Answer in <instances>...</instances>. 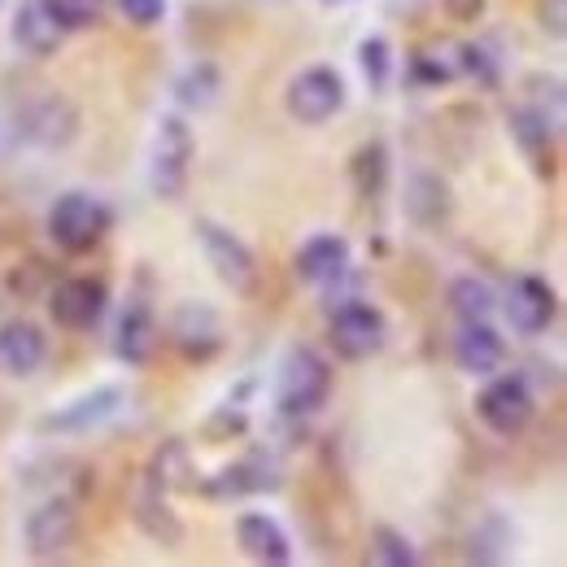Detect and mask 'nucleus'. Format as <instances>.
<instances>
[{"instance_id":"f257e3e1","label":"nucleus","mask_w":567,"mask_h":567,"mask_svg":"<svg viewBox=\"0 0 567 567\" xmlns=\"http://www.w3.org/2000/svg\"><path fill=\"white\" fill-rule=\"evenodd\" d=\"M337 371L315 346H288L276 367V411L284 420H310L332 402Z\"/></svg>"},{"instance_id":"f03ea898","label":"nucleus","mask_w":567,"mask_h":567,"mask_svg":"<svg viewBox=\"0 0 567 567\" xmlns=\"http://www.w3.org/2000/svg\"><path fill=\"white\" fill-rule=\"evenodd\" d=\"M110 231H114V210L92 193L74 188V193H62L49 206V240L71 258L92 254Z\"/></svg>"},{"instance_id":"7ed1b4c3","label":"nucleus","mask_w":567,"mask_h":567,"mask_svg":"<svg viewBox=\"0 0 567 567\" xmlns=\"http://www.w3.org/2000/svg\"><path fill=\"white\" fill-rule=\"evenodd\" d=\"M193 157H197V136L179 114H162L153 132V153H148V188L162 202H179L193 179Z\"/></svg>"},{"instance_id":"20e7f679","label":"nucleus","mask_w":567,"mask_h":567,"mask_svg":"<svg viewBox=\"0 0 567 567\" xmlns=\"http://www.w3.org/2000/svg\"><path fill=\"white\" fill-rule=\"evenodd\" d=\"M476 420L489 427L494 436L502 441H515V436H524L528 424L537 420V393H533V384L519 375V371H511V375H485V389L476 393Z\"/></svg>"},{"instance_id":"39448f33","label":"nucleus","mask_w":567,"mask_h":567,"mask_svg":"<svg viewBox=\"0 0 567 567\" xmlns=\"http://www.w3.org/2000/svg\"><path fill=\"white\" fill-rule=\"evenodd\" d=\"M384 341H389V319L367 297H350L328 310V346L341 362H367L384 350Z\"/></svg>"},{"instance_id":"423d86ee","label":"nucleus","mask_w":567,"mask_h":567,"mask_svg":"<svg viewBox=\"0 0 567 567\" xmlns=\"http://www.w3.org/2000/svg\"><path fill=\"white\" fill-rule=\"evenodd\" d=\"M284 110L301 127H323L346 110V74L337 66H306L288 79L284 87Z\"/></svg>"},{"instance_id":"0eeeda50","label":"nucleus","mask_w":567,"mask_h":567,"mask_svg":"<svg viewBox=\"0 0 567 567\" xmlns=\"http://www.w3.org/2000/svg\"><path fill=\"white\" fill-rule=\"evenodd\" d=\"M79 533H83L79 502H74V497H66V494L44 497V502H40V506L27 515V524H22L27 555H31V559H40V564L62 559L74 542H79Z\"/></svg>"},{"instance_id":"6e6552de","label":"nucleus","mask_w":567,"mask_h":567,"mask_svg":"<svg viewBox=\"0 0 567 567\" xmlns=\"http://www.w3.org/2000/svg\"><path fill=\"white\" fill-rule=\"evenodd\" d=\"M197 240L206 249V262L214 267V276L231 292H254L258 288V258L231 227H223L214 218H197Z\"/></svg>"},{"instance_id":"1a4fd4ad","label":"nucleus","mask_w":567,"mask_h":567,"mask_svg":"<svg viewBox=\"0 0 567 567\" xmlns=\"http://www.w3.org/2000/svg\"><path fill=\"white\" fill-rule=\"evenodd\" d=\"M110 310V288L92 276H71L49 288V319L62 332H92Z\"/></svg>"},{"instance_id":"9d476101","label":"nucleus","mask_w":567,"mask_h":567,"mask_svg":"<svg viewBox=\"0 0 567 567\" xmlns=\"http://www.w3.org/2000/svg\"><path fill=\"white\" fill-rule=\"evenodd\" d=\"M497 306H502L511 332H519V337H542L559 319V297L542 276H515Z\"/></svg>"},{"instance_id":"9b49d317","label":"nucleus","mask_w":567,"mask_h":567,"mask_svg":"<svg viewBox=\"0 0 567 567\" xmlns=\"http://www.w3.org/2000/svg\"><path fill=\"white\" fill-rule=\"evenodd\" d=\"M123 402H127V393H123L118 384H96V389L79 393L66 406L49 411L35 427H40L44 436H83V432L101 427L105 420H114V415L123 411Z\"/></svg>"},{"instance_id":"f8f14e48","label":"nucleus","mask_w":567,"mask_h":567,"mask_svg":"<svg viewBox=\"0 0 567 567\" xmlns=\"http://www.w3.org/2000/svg\"><path fill=\"white\" fill-rule=\"evenodd\" d=\"M506 127H511V136H515L524 162L533 166L537 179H555L559 175V132H564L559 123H550L537 105H519V110L506 114Z\"/></svg>"},{"instance_id":"ddd939ff","label":"nucleus","mask_w":567,"mask_h":567,"mask_svg":"<svg viewBox=\"0 0 567 567\" xmlns=\"http://www.w3.org/2000/svg\"><path fill=\"white\" fill-rule=\"evenodd\" d=\"M280 485H284V472L271 454H245L231 467H223L218 476L202 481L197 494L231 502V497H249V494H276Z\"/></svg>"},{"instance_id":"4468645a","label":"nucleus","mask_w":567,"mask_h":567,"mask_svg":"<svg viewBox=\"0 0 567 567\" xmlns=\"http://www.w3.org/2000/svg\"><path fill=\"white\" fill-rule=\"evenodd\" d=\"M350 240L341 236V231H319V236H310L301 249H297V258H292V276L301 284H310V288H328V284L346 280L350 276Z\"/></svg>"},{"instance_id":"2eb2a0df","label":"nucleus","mask_w":567,"mask_h":567,"mask_svg":"<svg viewBox=\"0 0 567 567\" xmlns=\"http://www.w3.org/2000/svg\"><path fill=\"white\" fill-rule=\"evenodd\" d=\"M44 358H49V337L40 323H31V319H4L0 323V375L27 380L44 367Z\"/></svg>"},{"instance_id":"dca6fc26","label":"nucleus","mask_w":567,"mask_h":567,"mask_svg":"<svg viewBox=\"0 0 567 567\" xmlns=\"http://www.w3.org/2000/svg\"><path fill=\"white\" fill-rule=\"evenodd\" d=\"M162 350V328H157V315L148 301H132L123 315H118V328H114V354L127 367H148Z\"/></svg>"},{"instance_id":"f3484780","label":"nucleus","mask_w":567,"mask_h":567,"mask_svg":"<svg viewBox=\"0 0 567 567\" xmlns=\"http://www.w3.org/2000/svg\"><path fill=\"white\" fill-rule=\"evenodd\" d=\"M236 546H240L254 564H267V567L292 564V542H288L280 519L267 515V511H245V515L236 519Z\"/></svg>"},{"instance_id":"a211bd4d","label":"nucleus","mask_w":567,"mask_h":567,"mask_svg":"<svg viewBox=\"0 0 567 567\" xmlns=\"http://www.w3.org/2000/svg\"><path fill=\"white\" fill-rule=\"evenodd\" d=\"M171 337L179 346V354L188 362H210L218 350H223V323L210 306L202 301H184L175 310V323H171Z\"/></svg>"},{"instance_id":"6ab92c4d","label":"nucleus","mask_w":567,"mask_h":567,"mask_svg":"<svg viewBox=\"0 0 567 567\" xmlns=\"http://www.w3.org/2000/svg\"><path fill=\"white\" fill-rule=\"evenodd\" d=\"M454 362H458V371L485 380V375L506 367V337L489 319L485 323H463L458 337H454Z\"/></svg>"},{"instance_id":"aec40b11","label":"nucleus","mask_w":567,"mask_h":567,"mask_svg":"<svg viewBox=\"0 0 567 567\" xmlns=\"http://www.w3.org/2000/svg\"><path fill=\"white\" fill-rule=\"evenodd\" d=\"M9 40L27 53V58H53L58 49H62V40H66V31L49 18V9L40 4V0H27V4H18V13H13V27H9Z\"/></svg>"},{"instance_id":"412c9836","label":"nucleus","mask_w":567,"mask_h":567,"mask_svg":"<svg viewBox=\"0 0 567 567\" xmlns=\"http://www.w3.org/2000/svg\"><path fill=\"white\" fill-rule=\"evenodd\" d=\"M402 210H406V218H411L415 227L436 231V227L450 218V210H454V202H450V184H445L441 175H432V171H415V175L406 179Z\"/></svg>"},{"instance_id":"4be33fe9","label":"nucleus","mask_w":567,"mask_h":567,"mask_svg":"<svg viewBox=\"0 0 567 567\" xmlns=\"http://www.w3.org/2000/svg\"><path fill=\"white\" fill-rule=\"evenodd\" d=\"M74 132H79V110H74L66 96H44L31 114H27V136L35 144H44V148H62V144L74 141Z\"/></svg>"},{"instance_id":"5701e85b","label":"nucleus","mask_w":567,"mask_h":567,"mask_svg":"<svg viewBox=\"0 0 567 567\" xmlns=\"http://www.w3.org/2000/svg\"><path fill=\"white\" fill-rule=\"evenodd\" d=\"M188 445L175 436V441H162L144 467V485L141 489H153V494H171V489H193L197 481H188Z\"/></svg>"},{"instance_id":"b1692460","label":"nucleus","mask_w":567,"mask_h":567,"mask_svg":"<svg viewBox=\"0 0 567 567\" xmlns=\"http://www.w3.org/2000/svg\"><path fill=\"white\" fill-rule=\"evenodd\" d=\"M132 515H136V528H141L148 542H157V546H166V550H175V546L184 542V524H179V515L166 506V494L141 489Z\"/></svg>"},{"instance_id":"393cba45","label":"nucleus","mask_w":567,"mask_h":567,"mask_svg":"<svg viewBox=\"0 0 567 567\" xmlns=\"http://www.w3.org/2000/svg\"><path fill=\"white\" fill-rule=\"evenodd\" d=\"M445 301H450V315L458 323H485V319H494L497 310V292L485 280H476V276H458L450 284Z\"/></svg>"},{"instance_id":"a878e982","label":"nucleus","mask_w":567,"mask_h":567,"mask_svg":"<svg viewBox=\"0 0 567 567\" xmlns=\"http://www.w3.org/2000/svg\"><path fill=\"white\" fill-rule=\"evenodd\" d=\"M350 179H354V193L362 202H375L389 184V148L384 141H367L358 144V153L350 157Z\"/></svg>"},{"instance_id":"bb28decb","label":"nucleus","mask_w":567,"mask_h":567,"mask_svg":"<svg viewBox=\"0 0 567 567\" xmlns=\"http://www.w3.org/2000/svg\"><path fill=\"white\" fill-rule=\"evenodd\" d=\"M218 92H223V74H218L214 62H197V66H188L175 79V101L184 110H210L218 101Z\"/></svg>"},{"instance_id":"cd10ccee","label":"nucleus","mask_w":567,"mask_h":567,"mask_svg":"<svg viewBox=\"0 0 567 567\" xmlns=\"http://www.w3.org/2000/svg\"><path fill=\"white\" fill-rule=\"evenodd\" d=\"M371 550H375L380 564H389V567L420 564V550H415L411 537H406L402 528H393V524H375V528H371Z\"/></svg>"},{"instance_id":"c85d7f7f","label":"nucleus","mask_w":567,"mask_h":567,"mask_svg":"<svg viewBox=\"0 0 567 567\" xmlns=\"http://www.w3.org/2000/svg\"><path fill=\"white\" fill-rule=\"evenodd\" d=\"M40 4L49 9V18H53L66 35L96 27V22H101V9H105V0H40Z\"/></svg>"},{"instance_id":"c756f323","label":"nucleus","mask_w":567,"mask_h":567,"mask_svg":"<svg viewBox=\"0 0 567 567\" xmlns=\"http://www.w3.org/2000/svg\"><path fill=\"white\" fill-rule=\"evenodd\" d=\"M358 66L367 74V83L380 92V87L389 83V74H393V44H389L384 35H367V40L358 44Z\"/></svg>"},{"instance_id":"7c9ffc66","label":"nucleus","mask_w":567,"mask_h":567,"mask_svg":"<svg viewBox=\"0 0 567 567\" xmlns=\"http://www.w3.org/2000/svg\"><path fill=\"white\" fill-rule=\"evenodd\" d=\"M458 74H472L476 83H485V87H497V79H502V66H497L494 49H485V44H458Z\"/></svg>"},{"instance_id":"2f4dec72","label":"nucleus","mask_w":567,"mask_h":567,"mask_svg":"<svg viewBox=\"0 0 567 567\" xmlns=\"http://www.w3.org/2000/svg\"><path fill=\"white\" fill-rule=\"evenodd\" d=\"M454 66H445V62H436V58H427V53H411L406 58V83L411 87H441V83H450L454 79Z\"/></svg>"},{"instance_id":"473e14b6","label":"nucleus","mask_w":567,"mask_h":567,"mask_svg":"<svg viewBox=\"0 0 567 567\" xmlns=\"http://www.w3.org/2000/svg\"><path fill=\"white\" fill-rule=\"evenodd\" d=\"M245 427H249L245 411H240L236 402H227V406H218V411H214V420L206 424V432H210L214 441H231V436H240Z\"/></svg>"},{"instance_id":"72a5a7b5","label":"nucleus","mask_w":567,"mask_h":567,"mask_svg":"<svg viewBox=\"0 0 567 567\" xmlns=\"http://www.w3.org/2000/svg\"><path fill=\"white\" fill-rule=\"evenodd\" d=\"M118 9L132 27H157L166 18V0H118Z\"/></svg>"},{"instance_id":"f704fd0d","label":"nucleus","mask_w":567,"mask_h":567,"mask_svg":"<svg viewBox=\"0 0 567 567\" xmlns=\"http://www.w3.org/2000/svg\"><path fill=\"white\" fill-rule=\"evenodd\" d=\"M537 22L542 31H550L555 40L567 35V0H537Z\"/></svg>"},{"instance_id":"c9c22d12","label":"nucleus","mask_w":567,"mask_h":567,"mask_svg":"<svg viewBox=\"0 0 567 567\" xmlns=\"http://www.w3.org/2000/svg\"><path fill=\"white\" fill-rule=\"evenodd\" d=\"M441 9L454 18V22H476L485 13V0H441Z\"/></svg>"},{"instance_id":"e433bc0d","label":"nucleus","mask_w":567,"mask_h":567,"mask_svg":"<svg viewBox=\"0 0 567 567\" xmlns=\"http://www.w3.org/2000/svg\"><path fill=\"white\" fill-rule=\"evenodd\" d=\"M0 4H4V0H0Z\"/></svg>"}]
</instances>
